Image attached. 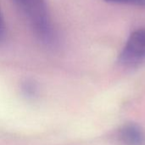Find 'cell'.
I'll return each mask as SVG.
<instances>
[{
	"label": "cell",
	"mask_w": 145,
	"mask_h": 145,
	"mask_svg": "<svg viewBox=\"0 0 145 145\" xmlns=\"http://www.w3.org/2000/svg\"><path fill=\"white\" fill-rule=\"evenodd\" d=\"M27 21L37 38L46 45L56 42V33L52 24L46 0H12Z\"/></svg>",
	"instance_id": "6da1fadb"
},
{
	"label": "cell",
	"mask_w": 145,
	"mask_h": 145,
	"mask_svg": "<svg viewBox=\"0 0 145 145\" xmlns=\"http://www.w3.org/2000/svg\"><path fill=\"white\" fill-rule=\"evenodd\" d=\"M23 91L25 92V94L28 97H34L36 95V87L33 84L30 83V82H25L23 85Z\"/></svg>",
	"instance_id": "5b68a950"
},
{
	"label": "cell",
	"mask_w": 145,
	"mask_h": 145,
	"mask_svg": "<svg viewBox=\"0 0 145 145\" xmlns=\"http://www.w3.org/2000/svg\"><path fill=\"white\" fill-rule=\"evenodd\" d=\"M4 37H5V24L0 10V42H2L4 39Z\"/></svg>",
	"instance_id": "8992f818"
},
{
	"label": "cell",
	"mask_w": 145,
	"mask_h": 145,
	"mask_svg": "<svg viewBox=\"0 0 145 145\" xmlns=\"http://www.w3.org/2000/svg\"><path fill=\"white\" fill-rule=\"evenodd\" d=\"M118 63L126 68H137L145 63V28L130 34L119 54Z\"/></svg>",
	"instance_id": "7a4b0ae2"
},
{
	"label": "cell",
	"mask_w": 145,
	"mask_h": 145,
	"mask_svg": "<svg viewBox=\"0 0 145 145\" xmlns=\"http://www.w3.org/2000/svg\"><path fill=\"white\" fill-rule=\"evenodd\" d=\"M109 3H124V4H132L138 7L145 8V0H105Z\"/></svg>",
	"instance_id": "277c9868"
},
{
	"label": "cell",
	"mask_w": 145,
	"mask_h": 145,
	"mask_svg": "<svg viewBox=\"0 0 145 145\" xmlns=\"http://www.w3.org/2000/svg\"><path fill=\"white\" fill-rule=\"evenodd\" d=\"M121 140L127 145H144L145 132L142 127L135 123L123 126L119 132Z\"/></svg>",
	"instance_id": "3957f363"
}]
</instances>
